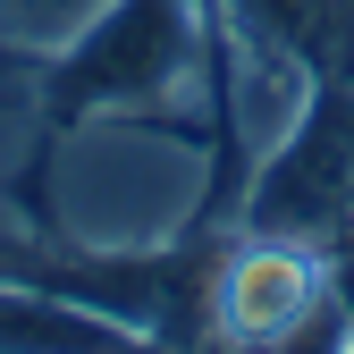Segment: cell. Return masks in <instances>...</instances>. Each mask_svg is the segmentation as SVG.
Returning <instances> with one entry per match:
<instances>
[{
    "label": "cell",
    "instance_id": "1",
    "mask_svg": "<svg viewBox=\"0 0 354 354\" xmlns=\"http://www.w3.org/2000/svg\"><path fill=\"white\" fill-rule=\"evenodd\" d=\"M42 203L76 253H169L211 203V136L177 110H76L42 144Z\"/></svg>",
    "mask_w": 354,
    "mask_h": 354
},
{
    "label": "cell",
    "instance_id": "2",
    "mask_svg": "<svg viewBox=\"0 0 354 354\" xmlns=\"http://www.w3.org/2000/svg\"><path fill=\"white\" fill-rule=\"evenodd\" d=\"M211 93V0H110L59 51V110H177Z\"/></svg>",
    "mask_w": 354,
    "mask_h": 354
},
{
    "label": "cell",
    "instance_id": "3",
    "mask_svg": "<svg viewBox=\"0 0 354 354\" xmlns=\"http://www.w3.org/2000/svg\"><path fill=\"white\" fill-rule=\"evenodd\" d=\"M203 329L228 346H329L354 337L329 304V261L304 236H261L245 228L203 279Z\"/></svg>",
    "mask_w": 354,
    "mask_h": 354
},
{
    "label": "cell",
    "instance_id": "4",
    "mask_svg": "<svg viewBox=\"0 0 354 354\" xmlns=\"http://www.w3.org/2000/svg\"><path fill=\"white\" fill-rule=\"evenodd\" d=\"M354 219V84H321L295 136L270 144L245 177V228L329 245Z\"/></svg>",
    "mask_w": 354,
    "mask_h": 354
},
{
    "label": "cell",
    "instance_id": "5",
    "mask_svg": "<svg viewBox=\"0 0 354 354\" xmlns=\"http://www.w3.org/2000/svg\"><path fill=\"white\" fill-rule=\"evenodd\" d=\"M236 9L270 17L287 42H304L321 68H354V0H236Z\"/></svg>",
    "mask_w": 354,
    "mask_h": 354
},
{
    "label": "cell",
    "instance_id": "6",
    "mask_svg": "<svg viewBox=\"0 0 354 354\" xmlns=\"http://www.w3.org/2000/svg\"><path fill=\"white\" fill-rule=\"evenodd\" d=\"M102 9L110 0H0V42L26 51V59H59Z\"/></svg>",
    "mask_w": 354,
    "mask_h": 354
},
{
    "label": "cell",
    "instance_id": "7",
    "mask_svg": "<svg viewBox=\"0 0 354 354\" xmlns=\"http://www.w3.org/2000/svg\"><path fill=\"white\" fill-rule=\"evenodd\" d=\"M321 261H329V304H337V313H346V329H354V219L321 245Z\"/></svg>",
    "mask_w": 354,
    "mask_h": 354
}]
</instances>
